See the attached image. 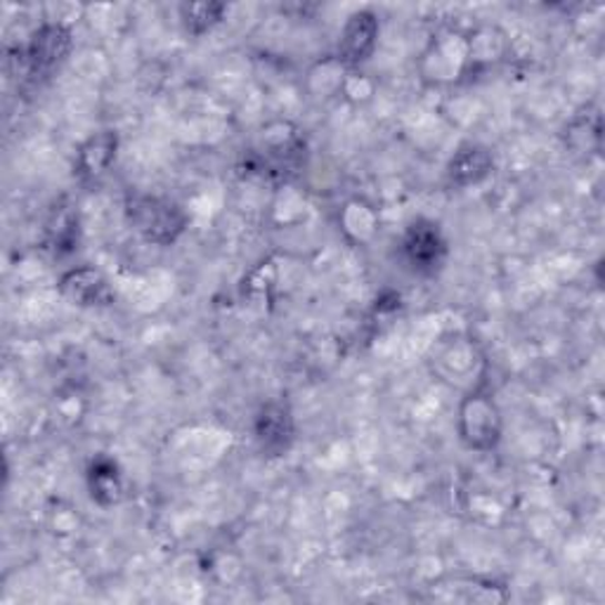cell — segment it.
Wrapping results in <instances>:
<instances>
[{"instance_id":"obj_10","label":"cell","mask_w":605,"mask_h":605,"mask_svg":"<svg viewBox=\"0 0 605 605\" xmlns=\"http://www.w3.org/2000/svg\"><path fill=\"white\" fill-rule=\"evenodd\" d=\"M90 492H93V500H98L100 504H114L121 500V475L114 462L109 460H98L90 468Z\"/></svg>"},{"instance_id":"obj_11","label":"cell","mask_w":605,"mask_h":605,"mask_svg":"<svg viewBox=\"0 0 605 605\" xmlns=\"http://www.w3.org/2000/svg\"><path fill=\"white\" fill-rule=\"evenodd\" d=\"M182 22H185L188 31L192 33H204L213 24L223 20L225 6L220 3H194V6H182Z\"/></svg>"},{"instance_id":"obj_6","label":"cell","mask_w":605,"mask_h":605,"mask_svg":"<svg viewBox=\"0 0 605 605\" xmlns=\"http://www.w3.org/2000/svg\"><path fill=\"white\" fill-rule=\"evenodd\" d=\"M255 435H259L263 450L274 454L286 452L293 437V421L289 407L280 405V402L265 405L259 414V421H255Z\"/></svg>"},{"instance_id":"obj_5","label":"cell","mask_w":605,"mask_h":605,"mask_svg":"<svg viewBox=\"0 0 605 605\" xmlns=\"http://www.w3.org/2000/svg\"><path fill=\"white\" fill-rule=\"evenodd\" d=\"M462 431L471 447H492L500 437V419L487 397H471L462 410Z\"/></svg>"},{"instance_id":"obj_2","label":"cell","mask_w":605,"mask_h":605,"mask_svg":"<svg viewBox=\"0 0 605 605\" xmlns=\"http://www.w3.org/2000/svg\"><path fill=\"white\" fill-rule=\"evenodd\" d=\"M71 50V31L64 24H46L33 33L27 48L31 73H46L58 67Z\"/></svg>"},{"instance_id":"obj_7","label":"cell","mask_w":605,"mask_h":605,"mask_svg":"<svg viewBox=\"0 0 605 605\" xmlns=\"http://www.w3.org/2000/svg\"><path fill=\"white\" fill-rule=\"evenodd\" d=\"M117 135L112 131H104L90 138L79 152V161H77V173L81 178H98L102 175L109 163L114 161L117 157Z\"/></svg>"},{"instance_id":"obj_9","label":"cell","mask_w":605,"mask_h":605,"mask_svg":"<svg viewBox=\"0 0 605 605\" xmlns=\"http://www.w3.org/2000/svg\"><path fill=\"white\" fill-rule=\"evenodd\" d=\"M492 169V157L483 147H462L460 152L454 154L450 163V178L456 185H473V182L483 180Z\"/></svg>"},{"instance_id":"obj_8","label":"cell","mask_w":605,"mask_h":605,"mask_svg":"<svg viewBox=\"0 0 605 605\" xmlns=\"http://www.w3.org/2000/svg\"><path fill=\"white\" fill-rule=\"evenodd\" d=\"M62 289L69 299H73L81 305H104L109 296H112L107 282L102 280V274L90 268L69 272L62 280Z\"/></svg>"},{"instance_id":"obj_1","label":"cell","mask_w":605,"mask_h":605,"mask_svg":"<svg viewBox=\"0 0 605 605\" xmlns=\"http://www.w3.org/2000/svg\"><path fill=\"white\" fill-rule=\"evenodd\" d=\"M128 218L147 242L163 246L173 244L188 223L178 204L159 196H133L128 201Z\"/></svg>"},{"instance_id":"obj_3","label":"cell","mask_w":605,"mask_h":605,"mask_svg":"<svg viewBox=\"0 0 605 605\" xmlns=\"http://www.w3.org/2000/svg\"><path fill=\"white\" fill-rule=\"evenodd\" d=\"M402 249H405L407 263L419 272H433L443 263L445 255V242L440 236L437 225L426 223V220H419V223L410 228Z\"/></svg>"},{"instance_id":"obj_4","label":"cell","mask_w":605,"mask_h":605,"mask_svg":"<svg viewBox=\"0 0 605 605\" xmlns=\"http://www.w3.org/2000/svg\"><path fill=\"white\" fill-rule=\"evenodd\" d=\"M376 39H379V20L374 12L360 10L351 14V20H347L341 36V46H339L341 58L351 64L364 62L374 52Z\"/></svg>"}]
</instances>
